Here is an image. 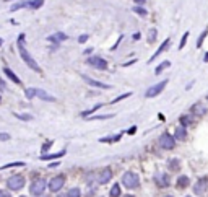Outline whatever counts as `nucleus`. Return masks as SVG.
I'll list each match as a JSON object with an SVG mask.
<instances>
[{
    "label": "nucleus",
    "instance_id": "4c0bfd02",
    "mask_svg": "<svg viewBox=\"0 0 208 197\" xmlns=\"http://www.w3.org/2000/svg\"><path fill=\"white\" fill-rule=\"evenodd\" d=\"M5 140H10V135L5 134V132H0V142H5Z\"/></svg>",
    "mask_w": 208,
    "mask_h": 197
},
{
    "label": "nucleus",
    "instance_id": "1a4fd4ad",
    "mask_svg": "<svg viewBox=\"0 0 208 197\" xmlns=\"http://www.w3.org/2000/svg\"><path fill=\"white\" fill-rule=\"evenodd\" d=\"M86 64H88V65H91V67H94V68H98V70H106V68H107V62L104 60L102 57H96V55L88 57Z\"/></svg>",
    "mask_w": 208,
    "mask_h": 197
},
{
    "label": "nucleus",
    "instance_id": "c756f323",
    "mask_svg": "<svg viewBox=\"0 0 208 197\" xmlns=\"http://www.w3.org/2000/svg\"><path fill=\"white\" fill-rule=\"evenodd\" d=\"M179 121H181L182 127H187L190 122H192V117H190V116H181V119H179Z\"/></svg>",
    "mask_w": 208,
    "mask_h": 197
},
{
    "label": "nucleus",
    "instance_id": "0eeeda50",
    "mask_svg": "<svg viewBox=\"0 0 208 197\" xmlns=\"http://www.w3.org/2000/svg\"><path fill=\"white\" fill-rule=\"evenodd\" d=\"M153 179H154V184L158 187H161V189L169 187V184H171V178H169L167 173H156Z\"/></svg>",
    "mask_w": 208,
    "mask_h": 197
},
{
    "label": "nucleus",
    "instance_id": "4468645a",
    "mask_svg": "<svg viewBox=\"0 0 208 197\" xmlns=\"http://www.w3.org/2000/svg\"><path fill=\"white\" fill-rule=\"evenodd\" d=\"M36 96L39 98V100H42V101H49V103H54L55 101V96H52V95L47 93V91L39 90V88H36Z\"/></svg>",
    "mask_w": 208,
    "mask_h": 197
},
{
    "label": "nucleus",
    "instance_id": "423d86ee",
    "mask_svg": "<svg viewBox=\"0 0 208 197\" xmlns=\"http://www.w3.org/2000/svg\"><path fill=\"white\" fill-rule=\"evenodd\" d=\"M158 145L161 148H164V150H172L176 147V140H174V137H172L171 134L164 132V134H161L159 138H158Z\"/></svg>",
    "mask_w": 208,
    "mask_h": 197
},
{
    "label": "nucleus",
    "instance_id": "c9c22d12",
    "mask_svg": "<svg viewBox=\"0 0 208 197\" xmlns=\"http://www.w3.org/2000/svg\"><path fill=\"white\" fill-rule=\"evenodd\" d=\"M132 10H134V11H135V13H138V15H142V16H145V15H146V10H145V8H142V7H134V8H132Z\"/></svg>",
    "mask_w": 208,
    "mask_h": 197
},
{
    "label": "nucleus",
    "instance_id": "de8ad7c7",
    "mask_svg": "<svg viewBox=\"0 0 208 197\" xmlns=\"http://www.w3.org/2000/svg\"><path fill=\"white\" fill-rule=\"evenodd\" d=\"M57 197H67V194H59V195H57Z\"/></svg>",
    "mask_w": 208,
    "mask_h": 197
},
{
    "label": "nucleus",
    "instance_id": "b1692460",
    "mask_svg": "<svg viewBox=\"0 0 208 197\" xmlns=\"http://www.w3.org/2000/svg\"><path fill=\"white\" fill-rule=\"evenodd\" d=\"M179 165H181V163H179V160H176V158L167 161V168H169L171 171H177L179 170Z\"/></svg>",
    "mask_w": 208,
    "mask_h": 197
},
{
    "label": "nucleus",
    "instance_id": "603ef678",
    "mask_svg": "<svg viewBox=\"0 0 208 197\" xmlns=\"http://www.w3.org/2000/svg\"><path fill=\"white\" fill-rule=\"evenodd\" d=\"M186 197H192V195H186Z\"/></svg>",
    "mask_w": 208,
    "mask_h": 197
},
{
    "label": "nucleus",
    "instance_id": "20e7f679",
    "mask_svg": "<svg viewBox=\"0 0 208 197\" xmlns=\"http://www.w3.org/2000/svg\"><path fill=\"white\" fill-rule=\"evenodd\" d=\"M26 184V179L23 174H11L7 179V189L8 191H21Z\"/></svg>",
    "mask_w": 208,
    "mask_h": 197
},
{
    "label": "nucleus",
    "instance_id": "aec40b11",
    "mask_svg": "<svg viewBox=\"0 0 208 197\" xmlns=\"http://www.w3.org/2000/svg\"><path fill=\"white\" fill-rule=\"evenodd\" d=\"M65 155V150H62V152L59 153H50V155H42L41 156V160L42 161H49V160H57V158H60V156Z\"/></svg>",
    "mask_w": 208,
    "mask_h": 197
},
{
    "label": "nucleus",
    "instance_id": "bb28decb",
    "mask_svg": "<svg viewBox=\"0 0 208 197\" xmlns=\"http://www.w3.org/2000/svg\"><path fill=\"white\" fill-rule=\"evenodd\" d=\"M102 106V104H96V106L94 108H91V109H88V111H83L82 113V116H83V117H88V116H91V114H93V113H96L98 111V109H99Z\"/></svg>",
    "mask_w": 208,
    "mask_h": 197
},
{
    "label": "nucleus",
    "instance_id": "72a5a7b5",
    "mask_svg": "<svg viewBox=\"0 0 208 197\" xmlns=\"http://www.w3.org/2000/svg\"><path fill=\"white\" fill-rule=\"evenodd\" d=\"M129 96H132V93H124V95H120V96H117V98H114V100H112V104L122 101V100H125V98H129Z\"/></svg>",
    "mask_w": 208,
    "mask_h": 197
},
{
    "label": "nucleus",
    "instance_id": "2f4dec72",
    "mask_svg": "<svg viewBox=\"0 0 208 197\" xmlns=\"http://www.w3.org/2000/svg\"><path fill=\"white\" fill-rule=\"evenodd\" d=\"M156 30L153 28V30H150V33H148V43H154V39H156Z\"/></svg>",
    "mask_w": 208,
    "mask_h": 197
},
{
    "label": "nucleus",
    "instance_id": "ea45409f",
    "mask_svg": "<svg viewBox=\"0 0 208 197\" xmlns=\"http://www.w3.org/2000/svg\"><path fill=\"white\" fill-rule=\"evenodd\" d=\"M0 197H11V194H10V191L2 189V191H0Z\"/></svg>",
    "mask_w": 208,
    "mask_h": 197
},
{
    "label": "nucleus",
    "instance_id": "49530a36",
    "mask_svg": "<svg viewBox=\"0 0 208 197\" xmlns=\"http://www.w3.org/2000/svg\"><path fill=\"white\" fill-rule=\"evenodd\" d=\"M120 197H135V195H130V194H127V195H120Z\"/></svg>",
    "mask_w": 208,
    "mask_h": 197
},
{
    "label": "nucleus",
    "instance_id": "cd10ccee",
    "mask_svg": "<svg viewBox=\"0 0 208 197\" xmlns=\"http://www.w3.org/2000/svg\"><path fill=\"white\" fill-rule=\"evenodd\" d=\"M25 96L28 100H33V98H36V88H26L25 90Z\"/></svg>",
    "mask_w": 208,
    "mask_h": 197
},
{
    "label": "nucleus",
    "instance_id": "e433bc0d",
    "mask_svg": "<svg viewBox=\"0 0 208 197\" xmlns=\"http://www.w3.org/2000/svg\"><path fill=\"white\" fill-rule=\"evenodd\" d=\"M187 38H189V33H186V34L182 36V39H181V44H179V49H181V51H182V47H184V46H186V43H187Z\"/></svg>",
    "mask_w": 208,
    "mask_h": 197
},
{
    "label": "nucleus",
    "instance_id": "a19ab883",
    "mask_svg": "<svg viewBox=\"0 0 208 197\" xmlns=\"http://www.w3.org/2000/svg\"><path fill=\"white\" fill-rule=\"evenodd\" d=\"M86 41H88V34H82V36L78 38V43H82V44L86 43Z\"/></svg>",
    "mask_w": 208,
    "mask_h": 197
},
{
    "label": "nucleus",
    "instance_id": "dca6fc26",
    "mask_svg": "<svg viewBox=\"0 0 208 197\" xmlns=\"http://www.w3.org/2000/svg\"><path fill=\"white\" fill-rule=\"evenodd\" d=\"M3 73L7 75V78H10V80H11V82H13V83H16V85H21V80L18 78V75H16L13 70H11V68L5 67V68H3Z\"/></svg>",
    "mask_w": 208,
    "mask_h": 197
},
{
    "label": "nucleus",
    "instance_id": "473e14b6",
    "mask_svg": "<svg viewBox=\"0 0 208 197\" xmlns=\"http://www.w3.org/2000/svg\"><path fill=\"white\" fill-rule=\"evenodd\" d=\"M206 34H208V30H205L203 33L200 34V38H198V41H197V47H202V44H203V39L206 38Z\"/></svg>",
    "mask_w": 208,
    "mask_h": 197
},
{
    "label": "nucleus",
    "instance_id": "2eb2a0df",
    "mask_svg": "<svg viewBox=\"0 0 208 197\" xmlns=\"http://www.w3.org/2000/svg\"><path fill=\"white\" fill-rule=\"evenodd\" d=\"M47 39L50 43H55V44H59L60 41H67L68 36L65 33H55V34H50V36H47Z\"/></svg>",
    "mask_w": 208,
    "mask_h": 197
},
{
    "label": "nucleus",
    "instance_id": "f257e3e1",
    "mask_svg": "<svg viewBox=\"0 0 208 197\" xmlns=\"http://www.w3.org/2000/svg\"><path fill=\"white\" fill-rule=\"evenodd\" d=\"M18 52H20V57L23 59V62L26 64L28 67L31 68V70L34 72H38V73H41V67H39V64L33 59V55L28 52V49L25 47V34H21V36L18 38Z\"/></svg>",
    "mask_w": 208,
    "mask_h": 197
},
{
    "label": "nucleus",
    "instance_id": "f3484780",
    "mask_svg": "<svg viewBox=\"0 0 208 197\" xmlns=\"http://www.w3.org/2000/svg\"><path fill=\"white\" fill-rule=\"evenodd\" d=\"M169 44H171V38H167V39H164V43L163 44H161L159 46V47H158V51H156L154 52V54H153V57H151V59H150V62H153L154 59H156V57H158L159 54H161V52H164L167 47H169Z\"/></svg>",
    "mask_w": 208,
    "mask_h": 197
},
{
    "label": "nucleus",
    "instance_id": "864d4df0",
    "mask_svg": "<svg viewBox=\"0 0 208 197\" xmlns=\"http://www.w3.org/2000/svg\"><path fill=\"white\" fill-rule=\"evenodd\" d=\"M206 100H208V95H206Z\"/></svg>",
    "mask_w": 208,
    "mask_h": 197
},
{
    "label": "nucleus",
    "instance_id": "f8f14e48",
    "mask_svg": "<svg viewBox=\"0 0 208 197\" xmlns=\"http://www.w3.org/2000/svg\"><path fill=\"white\" fill-rule=\"evenodd\" d=\"M190 113H192L195 117H202V116H205L206 108L202 103H195V104H192V108H190Z\"/></svg>",
    "mask_w": 208,
    "mask_h": 197
},
{
    "label": "nucleus",
    "instance_id": "7c9ffc66",
    "mask_svg": "<svg viewBox=\"0 0 208 197\" xmlns=\"http://www.w3.org/2000/svg\"><path fill=\"white\" fill-rule=\"evenodd\" d=\"M114 117V114H104V116H93V117H88L91 121H102V119H111Z\"/></svg>",
    "mask_w": 208,
    "mask_h": 197
},
{
    "label": "nucleus",
    "instance_id": "5fc2aeb1",
    "mask_svg": "<svg viewBox=\"0 0 208 197\" xmlns=\"http://www.w3.org/2000/svg\"><path fill=\"white\" fill-rule=\"evenodd\" d=\"M39 197H44V195H39Z\"/></svg>",
    "mask_w": 208,
    "mask_h": 197
},
{
    "label": "nucleus",
    "instance_id": "7ed1b4c3",
    "mask_svg": "<svg viewBox=\"0 0 208 197\" xmlns=\"http://www.w3.org/2000/svg\"><path fill=\"white\" fill-rule=\"evenodd\" d=\"M122 186L127 189H137L140 187V178L134 171H127L122 176Z\"/></svg>",
    "mask_w": 208,
    "mask_h": 197
},
{
    "label": "nucleus",
    "instance_id": "37998d69",
    "mask_svg": "<svg viewBox=\"0 0 208 197\" xmlns=\"http://www.w3.org/2000/svg\"><path fill=\"white\" fill-rule=\"evenodd\" d=\"M135 3H145V0H134Z\"/></svg>",
    "mask_w": 208,
    "mask_h": 197
},
{
    "label": "nucleus",
    "instance_id": "5701e85b",
    "mask_svg": "<svg viewBox=\"0 0 208 197\" xmlns=\"http://www.w3.org/2000/svg\"><path fill=\"white\" fill-rule=\"evenodd\" d=\"M166 67H171V62H169V60H164L163 64H159V65H158V67L154 68V75H159V73L163 72V70H164Z\"/></svg>",
    "mask_w": 208,
    "mask_h": 197
},
{
    "label": "nucleus",
    "instance_id": "6e6552de",
    "mask_svg": "<svg viewBox=\"0 0 208 197\" xmlns=\"http://www.w3.org/2000/svg\"><path fill=\"white\" fill-rule=\"evenodd\" d=\"M166 83H167V80H163V82L156 83V85H153V86H150V88L146 90L145 96H146V98H154V96H158L161 91L166 88Z\"/></svg>",
    "mask_w": 208,
    "mask_h": 197
},
{
    "label": "nucleus",
    "instance_id": "c03bdc74",
    "mask_svg": "<svg viewBox=\"0 0 208 197\" xmlns=\"http://www.w3.org/2000/svg\"><path fill=\"white\" fill-rule=\"evenodd\" d=\"M0 88H2V90L5 88V85H3V82H2V78H0Z\"/></svg>",
    "mask_w": 208,
    "mask_h": 197
},
{
    "label": "nucleus",
    "instance_id": "9d476101",
    "mask_svg": "<svg viewBox=\"0 0 208 197\" xmlns=\"http://www.w3.org/2000/svg\"><path fill=\"white\" fill-rule=\"evenodd\" d=\"M111 179H112V171H111V168H104V170H101V171L96 174V183H98V184H107Z\"/></svg>",
    "mask_w": 208,
    "mask_h": 197
},
{
    "label": "nucleus",
    "instance_id": "9b49d317",
    "mask_svg": "<svg viewBox=\"0 0 208 197\" xmlns=\"http://www.w3.org/2000/svg\"><path fill=\"white\" fill-rule=\"evenodd\" d=\"M208 187V178L203 176V178H200L197 183H195V186H194V194L195 195H202L206 191Z\"/></svg>",
    "mask_w": 208,
    "mask_h": 197
},
{
    "label": "nucleus",
    "instance_id": "c85d7f7f",
    "mask_svg": "<svg viewBox=\"0 0 208 197\" xmlns=\"http://www.w3.org/2000/svg\"><path fill=\"white\" fill-rule=\"evenodd\" d=\"M42 3H44V0H31V2H30V7H31L33 10H38V8L42 7Z\"/></svg>",
    "mask_w": 208,
    "mask_h": 197
},
{
    "label": "nucleus",
    "instance_id": "a211bd4d",
    "mask_svg": "<svg viewBox=\"0 0 208 197\" xmlns=\"http://www.w3.org/2000/svg\"><path fill=\"white\" fill-rule=\"evenodd\" d=\"M172 137H174V140H184V138L187 137V129H186V127H182V125H179Z\"/></svg>",
    "mask_w": 208,
    "mask_h": 197
},
{
    "label": "nucleus",
    "instance_id": "ddd939ff",
    "mask_svg": "<svg viewBox=\"0 0 208 197\" xmlns=\"http://www.w3.org/2000/svg\"><path fill=\"white\" fill-rule=\"evenodd\" d=\"M83 80L88 85L91 86H96V88H104V90H109L111 88V85H106V83H101V82H98V80H93V78H90L88 75H83Z\"/></svg>",
    "mask_w": 208,
    "mask_h": 197
},
{
    "label": "nucleus",
    "instance_id": "f03ea898",
    "mask_svg": "<svg viewBox=\"0 0 208 197\" xmlns=\"http://www.w3.org/2000/svg\"><path fill=\"white\" fill-rule=\"evenodd\" d=\"M46 187H47V181L44 178H36L30 184V194L33 197H39L46 192Z\"/></svg>",
    "mask_w": 208,
    "mask_h": 197
},
{
    "label": "nucleus",
    "instance_id": "58836bf2",
    "mask_svg": "<svg viewBox=\"0 0 208 197\" xmlns=\"http://www.w3.org/2000/svg\"><path fill=\"white\" fill-rule=\"evenodd\" d=\"M50 145H52V142H46L44 145H42V155H46V152L50 148Z\"/></svg>",
    "mask_w": 208,
    "mask_h": 197
},
{
    "label": "nucleus",
    "instance_id": "4be33fe9",
    "mask_svg": "<svg viewBox=\"0 0 208 197\" xmlns=\"http://www.w3.org/2000/svg\"><path fill=\"white\" fill-rule=\"evenodd\" d=\"M67 197H82V189H80V187H72V189H68Z\"/></svg>",
    "mask_w": 208,
    "mask_h": 197
},
{
    "label": "nucleus",
    "instance_id": "39448f33",
    "mask_svg": "<svg viewBox=\"0 0 208 197\" xmlns=\"http://www.w3.org/2000/svg\"><path fill=\"white\" fill-rule=\"evenodd\" d=\"M63 186H65V176L63 174H57L50 181H47V187L50 192H60Z\"/></svg>",
    "mask_w": 208,
    "mask_h": 197
},
{
    "label": "nucleus",
    "instance_id": "8fccbe9b",
    "mask_svg": "<svg viewBox=\"0 0 208 197\" xmlns=\"http://www.w3.org/2000/svg\"><path fill=\"white\" fill-rule=\"evenodd\" d=\"M18 197H28V195H18Z\"/></svg>",
    "mask_w": 208,
    "mask_h": 197
},
{
    "label": "nucleus",
    "instance_id": "3c124183",
    "mask_svg": "<svg viewBox=\"0 0 208 197\" xmlns=\"http://www.w3.org/2000/svg\"><path fill=\"white\" fill-rule=\"evenodd\" d=\"M0 103H2V96H0Z\"/></svg>",
    "mask_w": 208,
    "mask_h": 197
},
{
    "label": "nucleus",
    "instance_id": "393cba45",
    "mask_svg": "<svg viewBox=\"0 0 208 197\" xmlns=\"http://www.w3.org/2000/svg\"><path fill=\"white\" fill-rule=\"evenodd\" d=\"M18 166H25V163L23 161H13V163H7V165H3L0 170H8V168H18Z\"/></svg>",
    "mask_w": 208,
    "mask_h": 197
},
{
    "label": "nucleus",
    "instance_id": "09e8293b",
    "mask_svg": "<svg viewBox=\"0 0 208 197\" xmlns=\"http://www.w3.org/2000/svg\"><path fill=\"white\" fill-rule=\"evenodd\" d=\"M163 197H174V195H171V194H166V195H163Z\"/></svg>",
    "mask_w": 208,
    "mask_h": 197
},
{
    "label": "nucleus",
    "instance_id": "6ab92c4d",
    "mask_svg": "<svg viewBox=\"0 0 208 197\" xmlns=\"http://www.w3.org/2000/svg\"><path fill=\"white\" fill-rule=\"evenodd\" d=\"M189 184H190V179H189V176H179L177 178V187L179 189H186V187H189Z\"/></svg>",
    "mask_w": 208,
    "mask_h": 197
},
{
    "label": "nucleus",
    "instance_id": "79ce46f5",
    "mask_svg": "<svg viewBox=\"0 0 208 197\" xmlns=\"http://www.w3.org/2000/svg\"><path fill=\"white\" fill-rule=\"evenodd\" d=\"M127 132H129V135H132V134H135V132H137V127H132V129H129V130H127Z\"/></svg>",
    "mask_w": 208,
    "mask_h": 197
},
{
    "label": "nucleus",
    "instance_id": "f704fd0d",
    "mask_svg": "<svg viewBox=\"0 0 208 197\" xmlns=\"http://www.w3.org/2000/svg\"><path fill=\"white\" fill-rule=\"evenodd\" d=\"M20 121H33V116L31 114H15Z\"/></svg>",
    "mask_w": 208,
    "mask_h": 197
},
{
    "label": "nucleus",
    "instance_id": "a878e982",
    "mask_svg": "<svg viewBox=\"0 0 208 197\" xmlns=\"http://www.w3.org/2000/svg\"><path fill=\"white\" fill-rule=\"evenodd\" d=\"M25 7H30V2H20V3H15V5H11V11H16V10H20V8H25Z\"/></svg>",
    "mask_w": 208,
    "mask_h": 197
},
{
    "label": "nucleus",
    "instance_id": "a18cd8bd",
    "mask_svg": "<svg viewBox=\"0 0 208 197\" xmlns=\"http://www.w3.org/2000/svg\"><path fill=\"white\" fill-rule=\"evenodd\" d=\"M203 60H205V62H208V52H206V54H205V57H203Z\"/></svg>",
    "mask_w": 208,
    "mask_h": 197
},
{
    "label": "nucleus",
    "instance_id": "412c9836",
    "mask_svg": "<svg viewBox=\"0 0 208 197\" xmlns=\"http://www.w3.org/2000/svg\"><path fill=\"white\" fill-rule=\"evenodd\" d=\"M122 195V191H120V184L115 183L114 186L111 187V191H109V197H120Z\"/></svg>",
    "mask_w": 208,
    "mask_h": 197
}]
</instances>
